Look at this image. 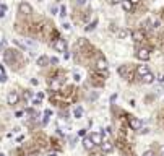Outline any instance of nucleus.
<instances>
[{
    "label": "nucleus",
    "mask_w": 164,
    "mask_h": 156,
    "mask_svg": "<svg viewBox=\"0 0 164 156\" xmlns=\"http://www.w3.org/2000/svg\"><path fill=\"white\" fill-rule=\"evenodd\" d=\"M37 2H42V0H37Z\"/></svg>",
    "instance_id": "nucleus-43"
},
{
    "label": "nucleus",
    "mask_w": 164,
    "mask_h": 156,
    "mask_svg": "<svg viewBox=\"0 0 164 156\" xmlns=\"http://www.w3.org/2000/svg\"><path fill=\"white\" fill-rule=\"evenodd\" d=\"M96 67H98V70H101V72H106V70H107V60L103 57V55H99V57H98Z\"/></svg>",
    "instance_id": "nucleus-7"
},
{
    "label": "nucleus",
    "mask_w": 164,
    "mask_h": 156,
    "mask_svg": "<svg viewBox=\"0 0 164 156\" xmlns=\"http://www.w3.org/2000/svg\"><path fill=\"white\" fill-rule=\"evenodd\" d=\"M78 135H80V137H85V135H86V128H81V130L78 132Z\"/></svg>",
    "instance_id": "nucleus-25"
},
{
    "label": "nucleus",
    "mask_w": 164,
    "mask_h": 156,
    "mask_svg": "<svg viewBox=\"0 0 164 156\" xmlns=\"http://www.w3.org/2000/svg\"><path fill=\"white\" fill-rule=\"evenodd\" d=\"M15 117H18V119L23 117V111H17V112H15Z\"/></svg>",
    "instance_id": "nucleus-27"
},
{
    "label": "nucleus",
    "mask_w": 164,
    "mask_h": 156,
    "mask_svg": "<svg viewBox=\"0 0 164 156\" xmlns=\"http://www.w3.org/2000/svg\"><path fill=\"white\" fill-rule=\"evenodd\" d=\"M50 64H59V59L57 57H52V59H50Z\"/></svg>",
    "instance_id": "nucleus-31"
},
{
    "label": "nucleus",
    "mask_w": 164,
    "mask_h": 156,
    "mask_svg": "<svg viewBox=\"0 0 164 156\" xmlns=\"http://www.w3.org/2000/svg\"><path fill=\"white\" fill-rule=\"evenodd\" d=\"M73 80H75V81H81V75H80V73H73Z\"/></svg>",
    "instance_id": "nucleus-22"
},
{
    "label": "nucleus",
    "mask_w": 164,
    "mask_h": 156,
    "mask_svg": "<svg viewBox=\"0 0 164 156\" xmlns=\"http://www.w3.org/2000/svg\"><path fill=\"white\" fill-rule=\"evenodd\" d=\"M73 117H75V119H81V117H83V107L81 106H76L73 109Z\"/></svg>",
    "instance_id": "nucleus-13"
},
{
    "label": "nucleus",
    "mask_w": 164,
    "mask_h": 156,
    "mask_svg": "<svg viewBox=\"0 0 164 156\" xmlns=\"http://www.w3.org/2000/svg\"><path fill=\"white\" fill-rule=\"evenodd\" d=\"M141 80H143V83H146V85H151V83L154 81V75L150 72V73H146L145 77H141Z\"/></svg>",
    "instance_id": "nucleus-12"
},
{
    "label": "nucleus",
    "mask_w": 164,
    "mask_h": 156,
    "mask_svg": "<svg viewBox=\"0 0 164 156\" xmlns=\"http://www.w3.org/2000/svg\"><path fill=\"white\" fill-rule=\"evenodd\" d=\"M18 99H20V95H18L17 91H10L8 95H7V103H8L10 106L17 104V103H18Z\"/></svg>",
    "instance_id": "nucleus-6"
},
{
    "label": "nucleus",
    "mask_w": 164,
    "mask_h": 156,
    "mask_svg": "<svg viewBox=\"0 0 164 156\" xmlns=\"http://www.w3.org/2000/svg\"><path fill=\"white\" fill-rule=\"evenodd\" d=\"M28 156H36V155H28Z\"/></svg>",
    "instance_id": "nucleus-42"
},
{
    "label": "nucleus",
    "mask_w": 164,
    "mask_h": 156,
    "mask_svg": "<svg viewBox=\"0 0 164 156\" xmlns=\"http://www.w3.org/2000/svg\"><path fill=\"white\" fill-rule=\"evenodd\" d=\"M0 156H5V155H3V153H0Z\"/></svg>",
    "instance_id": "nucleus-41"
},
{
    "label": "nucleus",
    "mask_w": 164,
    "mask_h": 156,
    "mask_svg": "<svg viewBox=\"0 0 164 156\" xmlns=\"http://www.w3.org/2000/svg\"><path fill=\"white\" fill-rule=\"evenodd\" d=\"M33 104L34 106H39L41 104V99H33Z\"/></svg>",
    "instance_id": "nucleus-30"
},
{
    "label": "nucleus",
    "mask_w": 164,
    "mask_h": 156,
    "mask_svg": "<svg viewBox=\"0 0 164 156\" xmlns=\"http://www.w3.org/2000/svg\"><path fill=\"white\" fill-rule=\"evenodd\" d=\"M112 148H114V145H112L111 142H103V145H101V150H103V153H111Z\"/></svg>",
    "instance_id": "nucleus-9"
},
{
    "label": "nucleus",
    "mask_w": 164,
    "mask_h": 156,
    "mask_svg": "<svg viewBox=\"0 0 164 156\" xmlns=\"http://www.w3.org/2000/svg\"><path fill=\"white\" fill-rule=\"evenodd\" d=\"M50 115H52V111H50V109H47V111L44 112V117H50Z\"/></svg>",
    "instance_id": "nucleus-28"
},
{
    "label": "nucleus",
    "mask_w": 164,
    "mask_h": 156,
    "mask_svg": "<svg viewBox=\"0 0 164 156\" xmlns=\"http://www.w3.org/2000/svg\"><path fill=\"white\" fill-rule=\"evenodd\" d=\"M120 3H122V8L125 10V12H130V10L133 8V5H132L130 2H128V0H122Z\"/></svg>",
    "instance_id": "nucleus-14"
},
{
    "label": "nucleus",
    "mask_w": 164,
    "mask_h": 156,
    "mask_svg": "<svg viewBox=\"0 0 164 156\" xmlns=\"http://www.w3.org/2000/svg\"><path fill=\"white\" fill-rule=\"evenodd\" d=\"M136 73L140 77H145L146 73H150V68H148V65H138L136 67Z\"/></svg>",
    "instance_id": "nucleus-8"
},
{
    "label": "nucleus",
    "mask_w": 164,
    "mask_h": 156,
    "mask_svg": "<svg viewBox=\"0 0 164 156\" xmlns=\"http://www.w3.org/2000/svg\"><path fill=\"white\" fill-rule=\"evenodd\" d=\"M120 2H122V0H112V3H114V5H117V3H120Z\"/></svg>",
    "instance_id": "nucleus-36"
},
{
    "label": "nucleus",
    "mask_w": 164,
    "mask_h": 156,
    "mask_svg": "<svg viewBox=\"0 0 164 156\" xmlns=\"http://www.w3.org/2000/svg\"><path fill=\"white\" fill-rule=\"evenodd\" d=\"M31 85H33V86H37V85H39V81H37L36 78H31Z\"/></svg>",
    "instance_id": "nucleus-26"
},
{
    "label": "nucleus",
    "mask_w": 164,
    "mask_h": 156,
    "mask_svg": "<svg viewBox=\"0 0 164 156\" xmlns=\"http://www.w3.org/2000/svg\"><path fill=\"white\" fill-rule=\"evenodd\" d=\"M60 85H62V80H59V78H54L52 83H50V88H52V90H57V88H60Z\"/></svg>",
    "instance_id": "nucleus-15"
},
{
    "label": "nucleus",
    "mask_w": 164,
    "mask_h": 156,
    "mask_svg": "<svg viewBox=\"0 0 164 156\" xmlns=\"http://www.w3.org/2000/svg\"><path fill=\"white\" fill-rule=\"evenodd\" d=\"M90 138H91V142L94 145H103V142H104V137H103V132H93L90 135Z\"/></svg>",
    "instance_id": "nucleus-2"
},
{
    "label": "nucleus",
    "mask_w": 164,
    "mask_h": 156,
    "mask_svg": "<svg viewBox=\"0 0 164 156\" xmlns=\"http://www.w3.org/2000/svg\"><path fill=\"white\" fill-rule=\"evenodd\" d=\"M128 2H130L132 5H136V3H138V2H140V0H128Z\"/></svg>",
    "instance_id": "nucleus-34"
},
{
    "label": "nucleus",
    "mask_w": 164,
    "mask_h": 156,
    "mask_svg": "<svg viewBox=\"0 0 164 156\" xmlns=\"http://www.w3.org/2000/svg\"><path fill=\"white\" fill-rule=\"evenodd\" d=\"M47 156H57V153H49Z\"/></svg>",
    "instance_id": "nucleus-40"
},
{
    "label": "nucleus",
    "mask_w": 164,
    "mask_h": 156,
    "mask_svg": "<svg viewBox=\"0 0 164 156\" xmlns=\"http://www.w3.org/2000/svg\"><path fill=\"white\" fill-rule=\"evenodd\" d=\"M7 80H8V77H7V75H5V73H0V81L5 83Z\"/></svg>",
    "instance_id": "nucleus-23"
},
{
    "label": "nucleus",
    "mask_w": 164,
    "mask_h": 156,
    "mask_svg": "<svg viewBox=\"0 0 164 156\" xmlns=\"http://www.w3.org/2000/svg\"><path fill=\"white\" fill-rule=\"evenodd\" d=\"M47 62H49V59L45 57V55H41V57L37 59V65H39V67H44V65H47Z\"/></svg>",
    "instance_id": "nucleus-16"
},
{
    "label": "nucleus",
    "mask_w": 164,
    "mask_h": 156,
    "mask_svg": "<svg viewBox=\"0 0 164 156\" xmlns=\"http://www.w3.org/2000/svg\"><path fill=\"white\" fill-rule=\"evenodd\" d=\"M18 10H20V13H23V15H31V13H33V7L29 3H26V2H21V3L18 5Z\"/></svg>",
    "instance_id": "nucleus-5"
},
{
    "label": "nucleus",
    "mask_w": 164,
    "mask_h": 156,
    "mask_svg": "<svg viewBox=\"0 0 164 156\" xmlns=\"http://www.w3.org/2000/svg\"><path fill=\"white\" fill-rule=\"evenodd\" d=\"M132 36H133V39H135V41H143L145 33L141 31V29H136V31H133V33H132Z\"/></svg>",
    "instance_id": "nucleus-11"
},
{
    "label": "nucleus",
    "mask_w": 164,
    "mask_h": 156,
    "mask_svg": "<svg viewBox=\"0 0 164 156\" xmlns=\"http://www.w3.org/2000/svg\"><path fill=\"white\" fill-rule=\"evenodd\" d=\"M60 17L62 18L67 17V7H65V5H60Z\"/></svg>",
    "instance_id": "nucleus-19"
},
{
    "label": "nucleus",
    "mask_w": 164,
    "mask_h": 156,
    "mask_svg": "<svg viewBox=\"0 0 164 156\" xmlns=\"http://www.w3.org/2000/svg\"><path fill=\"white\" fill-rule=\"evenodd\" d=\"M42 124H44V125H47V124H49V117H44V119H42Z\"/></svg>",
    "instance_id": "nucleus-32"
},
{
    "label": "nucleus",
    "mask_w": 164,
    "mask_h": 156,
    "mask_svg": "<svg viewBox=\"0 0 164 156\" xmlns=\"http://www.w3.org/2000/svg\"><path fill=\"white\" fill-rule=\"evenodd\" d=\"M57 12H59L57 7H50V13H52V15H57Z\"/></svg>",
    "instance_id": "nucleus-24"
},
{
    "label": "nucleus",
    "mask_w": 164,
    "mask_h": 156,
    "mask_svg": "<svg viewBox=\"0 0 164 156\" xmlns=\"http://www.w3.org/2000/svg\"><path fill=\"white\" fill-rule=\"evenodd\" d=\"M127 36H128V31H127V29H120V31H119V39H125Z\"/></svg>",
    "instance_id": "nucleus-18"
},
{
    "label": "nucleus",
    "mask_w": 164,
    "mask_h": 156,
    "mask_svg": "<svg viewBox=\"0 0 164 156\" xmlns=\"http://www.w3.org/2000/svg\"><path fill=\"white\" fill-rule=\"evenodd\" d=\"M31 98H33V93H31V91H25V95H23V99H25V101H29Z\"/></svg>",
    "instance_id": "nucleus-20"
},
{
    "label": "nucleus",
    "mask_w": 164,
    "mask_h": 156,
    "mask_svg": "<svg viewBox=\"0 0 164 156\" xmlns=\"http://www.w3.org/2000/svg\"><path fill=\"white\" fill-rule=\"evenodd\" d=\"M62 26H63V29H70V28H72V25H70V23H63Z\"/></svg>",
    "instance_id": "nucleus-29"
},
{
    "label": "nucleus",
    "mask_w": 164,
    "mask_h": 156,
    "mask_svg": "<svg viewBox=\"0 0 164 156\" xmlns=\"http://www.w3.org/2000/svg\"><path fill=\"white\" fill-rule=\"evenodd\" d=\"M78 3L81 5V3H86V0H78Z\"/></svg>",
    "instance_id": "nucleus-39"
},
{
    "label": "nucleus",
    "mask_w": 164,
    "mask_h": 156,
    "mask_svg": "<svg viewBox=\"0 0 164 156\" xmlns=\"http://www.w3.org/2000/svg\"><path fill=\"white\" fill-rule=\"evenodd\" d=\"M136 57L140 59L141 62H146L150 60V57H151V54H150V49H138V52H136Z\"/></svg>",
    "instance_id": "nucleus-4"
},
{
    "label": "nucleus",
    "mask_w": 164,
    "mask_h": 156,
    "mask_svg": "<svg viewBox=\"0 0 164 156\" xmlns=\"http://www.w3.org/2000/svg\"><path fill=\"white\" fill-rule=\"evenodd\" d=\"M23 138H25V137H23V135H20V137H18V138H17V142H18V143H20V142H23Z\"/></svg>",
    "instance_id": "nucleus-35"
},
{
    "label": "nucleus",
    "mask_w": 164,
    "mask_h": 156,
    "mask_svg": "<svg viewBox=\"0 0 164 156\" xmlns=\"http://www.w3.org/2000/svg\"><path fill=\"white\" fill-rule=\"evenodd\" d=\"M5 17V12H3V10H0V18H3Z\"/></svg>",
    "instance_id": "nucleus-37"
},
{
    "label": "nucleus",
    "mask_w": 164,
    "mask_h": 156,
    "mask_svg": "<svg viewBox=\"0 0 164 156\" xmlns=\"http://www.w3.org/2000/svg\"><path fill=\"white\" fill-rule=\"evenodd\" d=\"M96 25H98V20H94V21H91L90 25H88L86 28H85V31H86V33H90V31H93V29L96 28Z\"/></svg>",
    "instance_id": "nucleus-17"
},
{
    "label": "nucleus",
    "mask_w": 164,
    "mask_h": 156,
    "mask_svg": "<svg viewBox=\"0 0 164 156\" xmlns=\"http://www.w3.org/2000/svg\"><path fill=\"white\" fill-rule=\"evenodd\" d=\"M159 26H161V21L159 20H154V21H153V28H154V29H158Z\"/></svg>",
    "instance_id": "nucleus-21"
},
{
    "label": "nucleus",
    "mask_w": 164,
    "mask_h": 156,
    "mask_svg": "<svg viewBox=\"0 0 164 156\" xmlns=\"http://www.w3.org/2000/svg\"><path fill=\"white\" fill-rule=\"evenodd\" d=\"M143 156H154V153H153V151H146Z\"/></svg>",
    "instance_id": "nucleus-33"
},
{
    "label": "nucleus",
    "mask_w": 164,
    "mask_h": 156,
    "mask_svg": "<svg viewBox=\"0 0 164 156\" xmlns=\"http://www.w3.org/2000/svg\"><path fill=\"white\" fill-rule=\"evenodd\" d=\"M128 124H130L132 130H141V127H143V122L140 119H136V117H130V119H128Z\"/></svg>",
    "instance_id": "nucleus-3"
},
{
    "label": "nucleus",
    "mask_w": 164,
    "mask_h": 156,
    "mask_svg": "<svg viewBox=\"0 0 164 156\" xmlns=\"http://www.w3.org/2000/svg\"><path fill=\"white\" fill-rule=\"evenodd\" d=\"M83 146L86 148V150H93V148H94V143H93V142H91V138L90 137H85V138H83Z\"/></svg>",
    "instance_id": "nucleus-10"
},
{
    "label": "nucleus",
    "mask_w": 164,
    "mask_h": 156,
    "mask_svg": "<svg viewBox=\"0 0 164 156\" xmlns=\"http://www.w3.org/2000/svg\"><path fill=\"white\" fill-rule=\"evenodd\" d=\"M54 49L57 50V52H67V41L65 39H55Z\"/></svg>",
    "instance_id": "nucleus-1"
},
{
    "label": "nucleus",
    "mask_w": 164,
    "mask_h": 156,
    "mask_svg": "<svg viewBox=\"0 0 164 156\" xmlns=\"http://www.w3.org/2000/svg\"><path fill=\"white\" fill-rule=\"evenodd\" d=\"M159 81H161V83H164V75H161V77H159Z\"/></svg>",
    "instance_id": "nucleus-38"
}]
</instances>
